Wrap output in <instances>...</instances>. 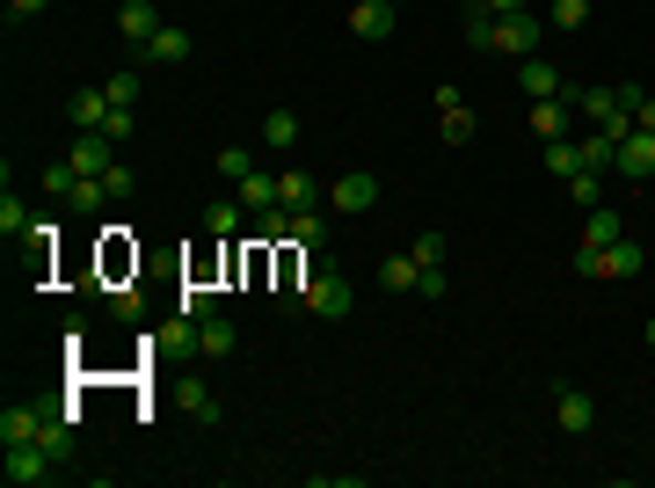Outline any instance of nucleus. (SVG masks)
<instances>
[{
  "label": "nucleus",
  "instance_id": "nucleus-32",
  "mask_svg": "<svg viewBox=\"0 0 655 488\" xmlns=\"http://www.w3.org/2000/svg\"><path fill=\"white\" fill-rule=\"evenodd\" d=\"M103 190H110V205L132 197V160H110V168H103Z\"/></svg>",
  "mask_w": 655,
  "mask_h": 488
},
{
  "label": "nucleus",
  "instance_id": "nucleus-2",
  "mask_svg": "<svg viewBox=\"0 0 655 488\" xmlns=\"http://www.w3.org/2000/svg\"><path fill=\"white\" fill-rule=\"evenodd\" d=\"M466 44L474 52H502V59H532L539 52V15H466Z\"/></svg>",
  "mask_w": 655,
  "mask_h": 488
},
{
  "label": "nucleus",
  "instance_id": "nucleus-4",
  "mask_svg": "<svg viewBox=\"0 0 655 488\" xmlns=\"http://www.w3.org/2000/svg\"><path fill=\"white\" fill-rule=\"evenodd\" d=\"M328 205L343 211V219H364V211L380 205V175H335V183H328Z\"/></svg>",
  "mask_w": 655,
  "mask_h": 488
},
{
  "label": "nucleus",
  "instance_id": "nucleus-11",
  "mask_svg": "<svg viewBox=\"0 0 655 488\" xmlns=\"http://www.w3.org/2000/svg\"><path fill=\"white\" fill-rule=\"evenodd\" d=\"M641 262H648V256H641V241H634V233H620V241L604 248V262H597V284H620V278H641Z\"/></svg>",
  "mask_w": 655,
  "mask_h": 488
},
{
  "label": "nucleus",
  "instance_id": "nucleus-5",
  "mask_svg": "<svg viewBox=\"0 0 655 488\" xmlns=\"http://www.w3.org/2000/svg\"><path fill=\"white\" fill-rule=\"evenodd\" d=\"M132 59H146V66H183V59H190V30H183V22H160Z\"/></svg>",
  "mask_w": 655,
  "mask_h": 488
},
{
  "label": "nucleus",
  "instance_id": "nucleus-26",
  "mask_svg": "<svg viewBox=\"0 0 655 488\" xmlns=\"http://www.w3.org/2000/svg\"><path fill=\"white\" fill-rule=\"evenodd\" d=\"M583 168V146L575 139H547V175H575Z\"/></svg>",
  "mask_w": 655,
  "mask_h": 488
},
{
  "label": "nucleus",
  "instance_id": "nucleus-36",
  "mask_svg": "<svg viewBox=\"0 0 655 488\" xmlns=\"http://www.w3.org/2000/svg\"><path fill=\"white\" fill-rule=\"evenodd\" d=\"M415 292H423V299H445V292H451V284H445V262H437V270H423V278H415Z\"/></svg>",
  "mask_w": 655,
  "mask_h": 488
},
{
  "label": "nucleus",
  "instance_id": "nucleus-30",
  "mask_svg": "<svg viewBox=\"0 0 655 488\" xmlns=\"http://www.w3.org/2000/svg\"><path fill=\"white\" fill-rule=\"evenodd\" d=\"M0 233H30V205H22L15 190L0 197Z\"/></svg>",
  "mask_w": 655,
  "mask_h": 488
},
{
  "label": "nucleus",
  "instance_id": "nucleus-17",
  "mask_svg": "<svg viewBox=\"0 0 655 488\" xmlns=\"http://www.w3.org/2000/svg\"><path fill=\"white\" fill-rule=\"evenodd\" d=\"M30 437H44V408H30V402L0 408V445H30Z\"/></svg>",
  "mask_w": 655,
  "mask_h": 488
},
{
  "label": "nucleus",
  "instance_id": "nucleus-35",
  "mask_svg": "<svg viewBox=\"0 0 655 488\" xmlns=\"http://www.w3.org/2000/svg\"><path fill=\"white\" fill-rule=\"evenodd\" d=\"M205 314H219V299H211V292H183V321H190V329H197V321H205Z\"/></svg>",
  "mask_w": 655,
  "mask_h": 488
},
{
  "label": "nucleus",
  "instance_id": "nucleus-16",
  "mask_svg": "<svg viewBox=\"0 0 655 488\" xmlns=\"http://www.w3.org/2000/svg\"><path fill=\"white\" fill-rule=\"evenodd\" d=\"M233 350H241V329H233L226 314H205V321H197V357H233Z\"/></svg>",
  "mask_w": 655,
  "mask_h": 488
},
{
  "label": "nucleus",
  "instance_id": "nucleus-27",
  "mask_svg": "<svg viewBox=\"0 0 655 488\" xmlns=\"http://www.w3.org/2000/svg\"><path fill=\"white\" fill-rule=\"evenodd\" d=\"M590 22V0H553L547 8V30H583Z\"/></svg>",
  "mask_w": 655,
  "mask_h": 488
},
{
  "label": "nucleus",
  "instance_id": "nucleus-20",
  "mask_svg": "<svg viewBox=\"0 0 655 488\" xmlns=\"http://www.w3.org/2000/svg\"><path fill=\"white\" fill-rule=\"evenodd\" d=\"M620 211H612V205H590V219H583V248H612V241H620Z\"/></svg>",
  "mask_w": 655,
  "mask_h": 488
},
{
  "label": "nucleus",
  "instance_id": "nucleus-42",
  "mask_svg": "<svg viewBox=\"0 0 655 488\" xmlns=\"http://www.w3.org/2000/svg\"><path fill=\"white\" fill-rule=\"evenodd\" d=\"M474 8H488V0H466V15H474Z\"/></svg>",
  "mask_w": 655,
  "mask_h": 488
},
{
  "label": "nucleus",
  "instance_id": "nucleus-21",
  "mask_svg": "<svg viewBox=\"0 0 655 488\" xmlns=\"http://www.w3.org/2000/svg\"><path fill=\"white\" fill-rule=\"evenodd\" d=\"M415 278H423V270H415V256H386V262H380V292H415Z\"/></svg>",
  "mask_w": 655,
  "mask_h": 488
},
{
  "label": "nucleus",
  "instance_id": "nucleus-14",
  "mask_svg": "<svg viewBox=\"0 0 655 488\" xmlns=\"http://www.w3.org/2000/svg\"><path fill=\"white\" fill-rule=\"evenodd\" d=\"M321 197H328V190L313 183L306 168H284V175H277V205H284V211H313Z\"/></svg>",
  "mask_w": 655,
  "mask_h": 488
},
{
  "label": "nucleus",
  "instance_id": "nucleus-15",
  "mask_svg": "<svg viewBox=\"0 0 655 488\" xmlns=\"http://www.w3.org/2000/svg\"><path fill=\"white\" fill-rule=\"evenodd\" d=\"M110 160H117V139H110V132H73V168L81 175H103Z\"/></svg>",
  "mask_w": 655,
  "mask_h": 488
},
{
  "label": "nucleus",
  "instance_id": "nucleus-9",
  "mask_svg": "<svg viewBox=\"0 0 655 488\" xmlns=\"http://www.w3.org/2000/svg\"><path fill=\"white\" fill-rule=\"evenodd\" d=\"M553 423H561L569 437H583L590 423H597V402H590L583 386H561V394H553Z\"/></svg>",
  "mask_w": 655,
  "mask_h": 488
},
{
  "label": "nucleus",
  "instance_id": "nucleus-40",
  "mask_svg": "<svg viewBox=\"0 0 655 488\" xmlns=\"http://www.w3.org/2000/svg\"><path fill=\"white\" fill-rule=\"evenodd\" d=\"M634 124H641V132H655V95H641V110H634Z\"/></svg>",
  "mask_w": 655,
  "mask_h": 488
},
{
  "label": "nucleus",
  "instance_id": "nucleus-10",
  "mask_svg": "<svg viewBox=\"0 0 655 488\" xmlns=\"http://www.w3.org/2000/svg\"><path fill=\"white\" fill-rule=\"evenodd\" d=\"M612 168L634 175V183H648V175H655V132H641V124H634V132L620 139V160H612Z\"/></svg>",
  "mask_w": 655,
  "mask_h": 488
},
{
  "label": "nucleus",
  "instance_id": "nucleus-7",
  "mask_svg": "<svg viewBox=\"0 0 655 488\" xmlns=\"http://www.w3.org/2000/svg\"><path fill=\"white\" fill-rule=\"evenodd\" d=\"M532 132H539V146H547V139H575V103H569V95L532 103Z\"/></svg>",
  "mask_w": 655,
  "mask_h": 488
},
{
  "label": "nucleus",
  "instance_id": "nucleus-29",
  "mask_svg": "<svg viewBox=\"0 0 655 488\" xmlns=\"http://www.w3.org/2000/svg\"><path fill=\"white\" fill-rule=\"evenodd\" d=\"M103 95H110L117 110H138V73H132V66H124V73H110V81H103Z\"/></svg>",
  "mask_w": 655,
  "mask_h": 488
},
{
  "label": "nucleus",
  "instance_id": "nucleus-25",
  "mask_svg": "<svg viewBox=\"0 0 655 488\" xmlns=\"http://www.w3.org/2000/svg\"><path fill=\"white\" fill-rule=\"evenodd\" d=\"M575 146H583V168H612V160H620V146H612V139H604V132H583V139H575Z\"/></svg>",
  "mask_w": 655,
  "mask_h": 488
},
{
  "label": "nucleus",
  "instance_id": "nucleus-23",
  "mask_svg": "<svg viewBox=\"0 0 655 488\" xmlns=\"http://www.w3.org/2000/svg\"><path fill=\"white\" fill-rule=\"evenodd\" d=\"M233 197H241V205H248V211H262V205H277V175H262V168H256V175H248V183H233Z\"/></svg>",
  "mask_w": 655,
  "mask_h": 488
},
{
  "label": "nucleus",
  "instance_id": "nucleus-37",
  "mask_svg": "<svg viewBox=\"0 0 655 488\" xmlns=\"http://www.w3.org/2000/svg\"><path fill=\"white\" fill-rule=\"evenodd\" d=\"M132 124H138V117H132V110H110V124H103V132H110V139H117V146H124V139H132Z\"/></svg>",
  "mask_w": 655,
  "mask_h": 488
},
{
  "label": "nucleus",
  "instance_id": "nucleus-24",
  "mask_svg": "<svg viewBox=\"0 0 655 488\" xmlns=\"http://www.w3.org/2000/svg\"><path fill=\"white\" fill-rule=\"evenodd\" d=\"M292 241L306 248V256H321V248H328V227H321V211H292Z\"/></svg>",
  "mask_w": 655,
  "mask_h": 488
},
{
  "label": "nucleus",
  "instance_id": "nucleus-28",
  "mask_svg": "<svg viewBox=\"0 0 655 488\" xmlns=\"http://www.w3.org/2000/svg\"><path fill=\"white\" fill-rule=\"evenodd\" d=\"M211 168H219L226 183H248V175H256V160H248V146H219V160H211Z\"/></svg>",
  "mask_w": 655,
  "mask_h": 488
},
{
  "label": "nucleus",
  "instance_id": "nucleus-8",
  "mask_svg": "<svg viewBox=\"0 0 655 488\" xmlns=\"http://www.w3.org/2000/svg\"><path fill=\"white\" fill-rule=\"evenodd\" d=\"M160 22H168V15H160L154 0H124V8H117V37L132 44V52H138V44H146L154 30H160Z\"/></svg>",
  "mask_w": 655,
  "mask_h": 488
},
{
  "label": "nucleus",
  "instance_id": "nucleus-41",
  "mask_svg": "<svg viewBox=\"0 0 655 488\" xmlns=\"http://www.w3.org/2000/svg\"><path fill=\"white\" fill-rule=\"evenodd\" d=\"M648 350H655V314H648Z\"/></svg>",
  "mask_w": 655,
  "mask_h": 488
},
{
  "label": "nucleus",
  "instance_id": "nucleus-1",
  "mask_svg": "<svg viewBox=\"0 0 655 488\" xmlns=\"http://www.w3.org/2000/svg\"><path fill=\"white\" fill-rule=\"evenodd\" d=\"M292 307H299V314H313V321H343L350 307H357V284H350L328 256H306V284L292 292Z\"/></svg>",
  "mask_w": 655,
  "mask_h": 488
},
{
  "label": "nucleus",
  "instance_id": "nucleus-13",
  "mask_svg": "<svg viewBox=\"0 0 655 488\" xmlns=\"http://www.w3.org/2000/svg\"><path fill=\"white\" fill-rule=\"evenodd\" d=\"M110 110H117V103H110L103 87H73L66 117H73V132H103V124H110Z\"/></svg>",
  "mask_w": 655,
  "mask_h": 488
},
{
  "label": "nucleus",
  "instance_id": "nucleus-31",
  "mask_svg": "<svg viewBox=\"0 0 655 488\" xmlns=\"http://www.w3.org/2000/svg\"><path fill=\"white\" fill-rule=\"evenodd\" d=\"M415 270H437V262H445V233H415Z\"/></svg>",
  "mask_w": 655,
  "mask_h": 488
},
{
  "label": "nucleus",
  "instance_id": "nucleus-33",
  "mask_svg": "<svg viewBox=\"0 0 655 488\" xmlns=\"http://www.w3.org/2000/svg\"><path fill=\"white\" fill-rule=\"evenodd\" d=\"M597 183H604L597 168H575V175H569V197H575V205L590 211V205H597Z\"/></svg>",
  "mask_w": 655,
  "mask_h": 488
},
{
  "label": "nucleus",
  "instance_id": "nucleus-22",
  "mask_svg": "<svg viewBox=\"0 0 655 488\" xmlns=\"http://www.w3.org/2000/svg\"><path fill=\"white\" fill-rule=\"evenodd\" d=\"M183 408H190V423H219V394L205 380H183Z\"/></svg>",
  "mask_w": 655,
  "mask_h": 488
},
{
  "label": "nucleus",
  "instance_id": "nucleus-43",
  "mask_svg": "<svg viewBox=\"0 0 655 488\" xmlns=\"http://www.w3.org/2000/svg\"><path fill=\"white\" fill-rule=\"evenodd\" d=\"M394 8H401V0H394Z\"/></svg>",
  "mask_w": 655,
  "mask_h": 488
},
{
  "label": "nucleus",
  "instance_id": "nucleus-34",
  "mask_svg": "<svg viewBox=\"0 0 655 488\" xmlns=\"http://www.w3.org/2000/svg\"><path fill=\"white\" fill-rule=\"evenodd\" d=\"M474 139V110H445V146H466Z\"/></svg>",
  "mask_w": 655,
  "mask_h": 488
},
{
  "label": "nucleus",
  "instance_id": "nucleus-6",
  "mask_svg": "<svg viewBox=\"0 0 655 488\" xmlns=\"http://www.w3.org/2000/svg\"><path fill=\"white\" fill-rule=\"evenodd\" d=\"M394 22H401L394 0H357V8H350V37H364V44H386Z\"/></svg>",
  "mask_w": 655,
  "mask_h": 488
},
{
  "label": "nucleus",
  "instance_id": "nucleus-38",
  "mask_svg": "<svg viewBox=\"0 0 655 488\" xmlns=\"http://www.w3.org/2000/svg\"><path fill=\"white\" fill-rule=\"evenodd\" d=\"M52 0H8V22H30V15H44Z\"/></svg>",
  "mask_w": 655,
  "mask_h": 488
},
{
  "label": "nucleus",
  "instance_id": "nucleus-18",
  "mask_svg": "<svg viewBox=\"0 0 655 488\" xmlns=\"http://www.w3.org/2000/svg\"><path fill=\"white\" fill-rule=\"evenodd\" d=\"M241 219H248L241 197H219V205H205V233H211V241H233V233H241Z\"/></svg>",
  "mask_w": 655,
  "mask_h": 488
},
{
  "label": "nucleus",
  "instance_id": "nucleus-3",
  "mask_svg": "<svg viewBox=\"0 0 655 488\" xmlns=\"http://www.w3.org/2000/svg\"><path fill=\"white\" fill-rule=\"evenodd\" d=\"M0 474H8V488H44V481L59 474V459L44 453L37 437H30V445H8V459H0Z\"/></svg>",
  "mask_w": 655,
  "mask_h": 488
},
{
  "label": "nucleus",
  "instance_id": "nucleus-39",
  "mask_svg": "<svg viewBox=\"0 0 655 488\" xmlns=\"http://www.w3.org/2000/svg\"><path fill=\"white\" fill-rule=\"evenodd\" d=\"M532 0H488V8H474V15H524Z\"/></svg>",
  "mask_w": 655,
  "mask_h": 488
},
{
  "label": "nucleus",
  "instance_id": "nucleus-19",
  "mask_svg": "<svg viewBox=\"0 0 655 488\" xmlns=\"http://www.w3.org/2000/svg\"><path fill=\"white\" fill-rule=\"evenodd\" d=\"M262 146H270V154H292L299 146V110H270V117H262Z\"/></svg>",
  "mask_w": 655,
  "mask_h": 488
},
{
  "label": "nucleus",
  "instance_id": "nucleus-12",
  "mask_svg": "<svg viewBox=\"0 0 655 488\" xmlns=\"http://www.w3.org/2000/svg\"><path fill=\"white\" fill-rule=\"evenodd\" d=\"M518 87L532 95V103H547V95H569V81H561V66H553V59H518Z\"/></svg>",
  "mask_w": 655,
  "mask_h": 488
}]
</instances>
